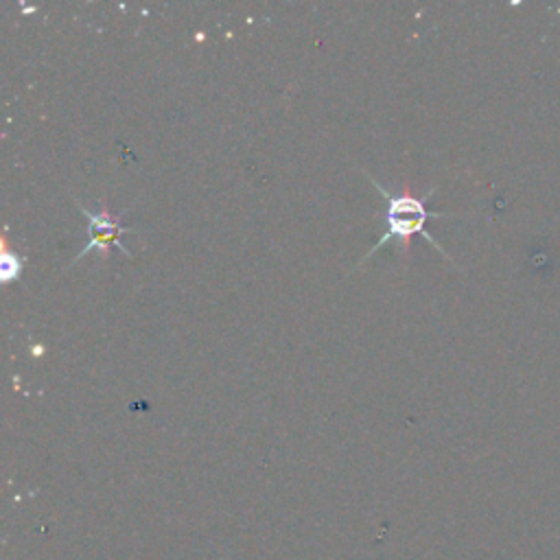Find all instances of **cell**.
<instances>
[{
    "label": "cell",
    "instance_id": "3957f363",
    "mask_svg": "<svg viewBox=\"0 0 560 560\" xmlns=\"http://www.w3.org/2000/svg\"><path fill=\"white\" fill-rule=\"evenodd\" d=\"M22 267H24V256L4 252V256H2V282H13V278L20 276Z\"/></svg>",
    "mask_w": 560,
    "mask_h": 560
},
{
    "label": "cell",
    "instance_id": "7a4b0ae2",
    "mask_svg": "<svg viewBox=\"0 0 560 560\" xmlns=\"http://www.w3.org/2000/svg\"><path fill=\"white\" fill-rule=\"evenodd\" d=\"M77 208H79V212L83 214V219L88 223V238H85L81 252L72 258L70 265L79 262L88 252H98L101 258H109L112 247H118L127 258H131V252L122 245V236L133 232L131 228L122 225V214H122H112L109 208L103 201H101L98 210H88L81 203H77Z\"/></svg>",
    "mask_w": 560,
    "mask_h": 560
},
{
    "label": "cell",
    "instance_id": "6da1fadb",
    "mask_svg": "<svg viewBox=\"0 0 560 560\" xmlns=\"http://www.w3.org/2000/svg\"><path fill=\"white\" fill-rule=\"evenodd\" d=\"M374 188L381 192L383 201H385V212H383V221H385V232L381 234V238L376 241V245H372V249H368V254L361 258L359 265H363L370 256H374L381 247H385L387 243L392 241H398L400 243V249L405 252V256L409 254V245H411V236L413 234H422L431 247H435L446 260L453 262V258L442 249V245L427 232L424 223L429 219H444V217H455V214H448V212H429L427 210V201L431 199V195L435 192V186L431 190H427L424 195H418V192H411L409 188L405 190H398V192H392L387 190L383 184H378L372 175H365Z\"/></svg>",
    "mask_w": 560,
    "mask_h": 560
}]
</instances>
